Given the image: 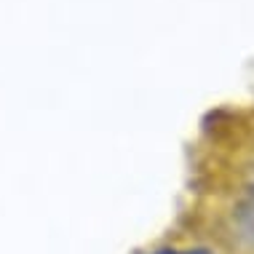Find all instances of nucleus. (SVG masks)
<instances>
[{"label":"nucleus","mask_w":254,"mask_h":254,"mask_svg":"<svg viewBox=\"0 0 254 254\" xmlns=\"http://www.w3.org/2000/svg\"><path fill=\"white\" fill-rule=\"evenodd\" d=\"M147 254H217L206 246H158V249H150Z\"/></svg>","instance_id":"nucleus-2"},{"label":"nucleus","mask_w":254,"mask_h":254,"mask_svg":"<svg viewBox=\"0 0 254 254\" xmlns=\"http://www.w3.org/2000/svg\"><path fill=\"white\" fill-rule=\"evenodd\" d=\"M236 222L241 225V230L254 241V177L244 185L241 195L236 201Z\"/></svg>","instance_id":"nucleus-1"}]
</instances>
